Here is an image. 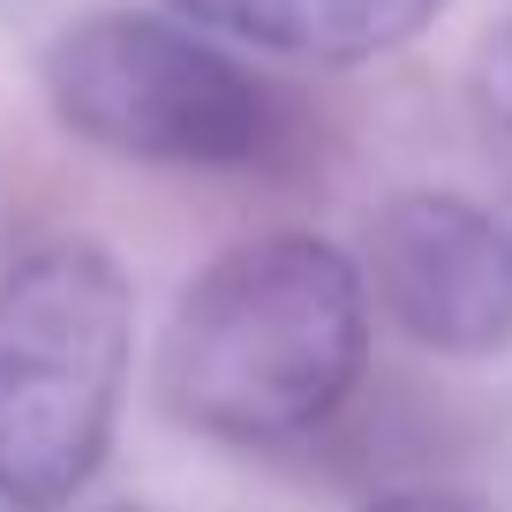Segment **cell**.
I'll list each match as a JSON object with an SVG mask.
<instances>
[{"instance_id":"1","label":"cell","mask_w":512,"mask_h":512,"mask_svg":"<svg viewBox=\"0 0 512 512\" xmlns=\"http://www.w3.org/2000/svg\"><path fill=\"white\" fill-rule=\"evenodd\" d=\"M369 362L362 272L317 234H272L219 256L159 347V392L189 430L226 445L302 437Z\"/></svg>"},{"instance_id":"2","label":"cell","mask_w":512,"mask_h":512,"mask_svg":"<svg viewBox=\"0 0 512 512\" xmlns=\"http://www.w3.org/2000/svg\"><path fill=\"white\" fill-rule=\"evenodd\" d=\"M128 377V279L98 241H46L0 279V497L61 512L98 475Z\"/></svg>"},{"instance_id":"3","label":"cell","mask_w":512,"mask_h":512,"mask_svg":"<svg viewBox=\"0 0 512 512\" xmlns=\"http://www.w3.org/2000/svg\"><path fill=\"white\" fill-rule=\"evenodd\" d=\"M53 113L83 144L144 166H249L272 144V91L196 23L113 8L53 38Z\"/></svg>"},{"instance_id":"4","label":"cell","mask_w":512,"mask_h":512,"mask_svg":"<svg viewBox=\"0 0 512 512\" xmlns=\"http://www.w3.org/2000/svg\"><path fill=\"white\" fill-rule=\"evenodd\" d=\"M369 279L407 339L437 354H497L512 339V226L445 189L384 204Z\"/></svg>"},{"instance_id":"5","label":"cell","mask_w":512,"mask_h":512,"mask_svg":"<svg viewBox=\"0 0 512 512\" xmlns=\"http://www.w3.org/2000/svg\"><path fill=\"white\" fill-rule=\"evenodd\" d=\"M174 8L196 31L249 38L264 53H287V61L354 68L422 38L445 0H174Z\"/></svg>"},{"instance_id":"6","label":"cell","mask_w":512,"mask_h":512,"mask_svg":"<svg viewBox=\"0 0 512 512\" xmlns=\"http://www.w3.org/2000/svg\"><path fill=\"white\" fill-rule=\"evenodd\" d=\"M475 121H482V151L512 196V23L490 31V46L475 53Z\"/></svg>"},{"instance_id":"7","label":"cell","mask_w":512,"mask_h":512,"mask_svg":"<svg viewBox=\"0 0 512 512\" xmlns=\"http://www.w3.org/2000/svg\"><path fill=\"white\" fill-rule=\"evenodd\" d=\"M369 512H482V505L460 490H400V497H377Z\"/></svg>"},{"instance_id":"8","label":"cell","mask_w":512,"mask_h":512,"mask_svg":"<svg viewBox=\"0 0 512 512\" xmlns=\"http://www.w3.org/2000/svg\"><path fill=\"white\" fill-rule=\"evenodd\" d=\"M113 512H136V505H113Z\"/></svg>"}]
</instances>
